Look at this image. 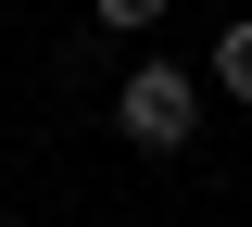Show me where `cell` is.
I'll return each instance as SVG.
<instances>
[{"label":"cell","mask_w":252,"mask_h":227,"mask_svg":"<svg viewBox=\"0 0 252 227\" xmlns=\"http://www.w3.org/2000/svg\"><path fill=\"white\" fill-rule=\"evenodd\" d=\"M114 139H126V152H189V139H202V64L139 51L126 89H114Z\"/></svg>","instance_id":"cell-1"},{"label":"cell","mask_w":252,"mask_h":227,"mask_svg":"<svg viewBox=\"0 0 252 227\" xmlns=\"http://www.w3.org/2000/svg\"><path fill=\"white\" fill-rule=\"evenodd\" d=\"M202 89H227V101L252 114V13H227V26H215V51H202Z\"/></svg>","instance_id":"cell-2"},{"label":"cell","mask_w":252,"mask_h":227,"mask_svg":"<svg viewBox=\"0 0 252 227\" xmlns=\"http://www.w3.org/2000/svg\"><path fill=\"white\" fill-rule=\"evenodd\" d=\"M164 13H177V0H89V26H101V38H152Z\"/></svg>","instance_id":"cell-3"}]
</instances>
